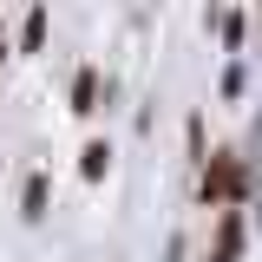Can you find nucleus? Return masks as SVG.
<instances>
[{"label": "nucleus", "instance_id": "f257e3e1", "mask_svg": "<svg viewBox=\"0 0 262 262\" xmlns=\"http://www.w3.org/2000/svg\"><path fill=\"white\" fill-rule=\"evenodd\" d=\"M196 196H203V210H210V203H229V210H236V203L249 196V170L229 158V151H216V158L203 164V177H196Z\"/></svg>", "mask_w": 262, "mask_h": 262}, {"label": "nucleus", "instance_id": "f03ea898", "mask_svg": "<svg viewBox=\"0 0 262 262\" xmlns=\"http://www.w3.org/2000/svg\"><path fill=\"white\" fill-rule=\"evenodd\" d=\"M243 256V210H223V223H216V249L210 262H236Z\"/></svg>", "mask_w": 262, "mask_h": 262}, {"label": "nucleus", "instance_id": "7ed1b4c3", "mask_svg": "<svg viewBox=\"0 0 262 262\" xmlns=\"http://www.w3.org/2000/svg\"><path fill=\"white\" fill-rule=\"evenodd\" d=\"M46 203H53V184H46V170H33L27 190H20V216L27 223H46Z\"/></svg>", "mask_w": 262, "mask_h": 262}, {"label": "nucleus", "instance_id": "20e7f679", "mask_svg": "<svg viewBox=\"0 0 262 262\" xmlns=\"http://www.w3.org/2000/svg\"><path fill=\"white\" fill-rule=\"evenodd\" d=\"M72 112H79V118L98 112V72L92 66H79V79H72Z\"/></svg>", "mask_w": 262, "mask_h": 262}, {"label": "nucleus", "instance_id": "39448f33", "mask_svg": "<svg viewBox=\"0 0 262 262\" xmlns=\"http://www.w3.org/2000/svg\"><path fill=\"white\" fill-rule=\"evenodd\" d=\"M105 170H112V144H105V138H92V144L79 151V177H85V184H98Z\"/></svg>", "mask_w": 262, "mask_h": 262}, {"label": "nucleus", "instance_id": "423d86ee", "mask_svg": "<svg viewBox=\"0 0 262 262\" xmlns=\"http://www.w3.org/2000/svg\"><path fill=\"white\" fill-rule=\"evenodd\" d=\"M46 46V7H27V20H20V53H39Z\"/></svg>", "mask_w": 262, "mask_h": 262}, {"label": "nucleus", "instance_id": "0eeeda50", "mask_svg": "<svg viewBox=\"0 0 262 262\" xmlns=\"http://www.w3.org/2000/svg\"><path fill=\"white\" fill-rule=\"evenodd\" d=\"M216 33H223V46H243V13H223V27H216Z\"/></svg>", "mask_w": 262, "mask_h": 262}, {"label": "nucleus", "instance_id": "6e6552de", "mask_svg": "<svg viewBox=\"0 0 262 262\" xmlns=\"http://www.w3.org/2000/svg\"><path fill=\"white\" fill-rule=\"evenodd\" d=\"M0 66H7V39H0Z\"/></svg>", "mask_w": 262, "mask_h": 262}]
</instances>
